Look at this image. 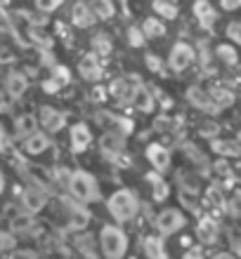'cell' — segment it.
<instances>
[{"instance_id": "26", "label": "cell", "mask_w": 241, "mask_h": 259, "mask_svg": "<svg viewBox=\"0 0 241 259\" xmlns=\"http://www.w3.org/2000/svg\"><path fill=\"white\" fill-rule=\"evenodd\" d=\"M14 127H17V137L26 139V137H31V135L36 132V118L31 116V113H24V116L17 118Z\"/></svg>"}, {"instance_id": "50", "label": "cell", "mask_w": 241, "mask_h": 259, "mask_svg": "<svg viewBox=\"0 0 241 259\" xmlns=\"http://www.w3.org/2000/svg\"><path fill=\"white\" fill-rule=\"evenodd\" d=\"M239 68H241V62H239Z\"/></svg>"}, {"instance_id": "45", "label": "cell", "mask_w": 241, "mask_h": 259, "mask_svg": "<svg viewBox=\"0 0 241 259\" xmlns=\"http://www.w3.org/2000/svg\"><path fill=\"white\" fill-rule=\"evenodd\" d=\"M182 259H203V254H201V250H189Z\"/></svg>"}, {"instance_id": "47", "label": "cell", "mask_w": 241, "mask_h": 259, "mask_svg": "<svg viewBox=\"0 0 241 259\" xmlns=\"http://www.w3.org/2000/svg\"><path fill=\"white\" fill-rule=\"evenodd\" d=\"M10 5V0H0V7H7Z\"/></svg>"}, {"instance_id": "15", "label": "cell", "mask_w": 241, "mask_h": 259, "mask_svg": "<svg viewBox=\"0 0 241 259\" xmlns=\"http://www.w3.org/2000/svg\"><path fill=\"white\" fill-rule=\"evenodd\" d=\"M95 14H92V10H90L88 3H76L74 5V10H71V21H74V26L76 28H90L92 24H95Z\"/></svg>"}, {"instance_id": "44", "label": "cell", "mask_w": 241, "mask_h": 259, "mask_svg": "<svg viewBox=\"0 0 241 259\" xmlns=\"http://www.w3.org/2000/svg\"><path fill=\"white\" fill-rule=\"evenodd\" d=\"M14 57H12V52L5 48V45H0V62H12Z\"/></svg>"}, {"instance_id": "49", "label": "cell", "mask_w": 241, "mask_h": 259, "mask_svg": "<svg viewBox=\"0 0 241 259\" xmlns=\"http://www.w3.org/2000/svg\"><path fill=\"white\" fill-rule=\"evenodd\" d=\"M236 142H239V144H241V130H239V135H236Z\"/></svg>"}, {"instance_id": "29", "label": "cell", "mask_w": 241, "mask_h": 259, "mask_svg": "<svg viewBox=\"0 0 241 259\" xmlns=\"http://www.w3.org/2000/svg\"><path fill=\"white\" fill-rule=\"evenodd\" d=\"M145 252L149 259H165V247L161 238H147L145 243Z\"/></svg>"}, {"instance_id": "42", "label": "cell", "mask_w": 241, "mask_h": 259, "mask_svg": "<svg viewBox=\"0 0 241 259\" xmlns=\"http://www.w3.org/2000/svg\"><path fill=\"white\" fill-rule=\"evenodd\" d=\"M31 224H33V222H31L28 217H17L14 219V229H28Z\"/></svg>"}, {"instance_id": "20", "label": "cell", "mask_w": 241, "mask_h": 259, "mask_svg": "<svg viewBox=\"0 0 241 259\" xmlns=\"http://www.w3.org/2000/svg\"><path fill=\"white\" fill-rule=\"evenodd\" d=\"M215 57L220 59L225 66H239L241 57H239V50H236V45H232V42H220L218 48H215Z\"/></svg>"}, {"instance_id": "32", "label": "cell", "mask_w": 241, "mask_h": 259, "mask_svg": "<svg viewBox=\"0 0 241 259\" xmlns=\"http://www.w3.org/2000/svg\"><path fill=\"white\" fill-rule=\"evenodd\" d=\"M92 48H95V55H109L111 52V40L107 33H97L92 38Z\"/></svg>"}, {"instance_id": "37", "label": "cell", "mask_w": 241, "mask_h": 259, "mask_svg": "<svg viewBox=\"0 0 241 259\" xmlns=\"http://www.w3.org/2000/svg\"><path fill=\"white\" fill-rule=\"evenodd\" d=\"M145 64H147V68H149L152 73H163V62H161L156 55H147Z\"/></svg>"}, {"instance_id": "48", "label": "cell", "mask_w": 241, "mask_h": 259, "mask_svg": "<svg viewBox=\"0 0 241 259\" xmlns=\"http://www.w3.org/2000/svg\"><path fill=\"white\" fill-rule=\"evenodd\" d=\"M3 184H5V179H3V172H0V191H3Z\"/></svg>"}, {"instance_id": "35", "label": "cell", "mask_w": 241, "mask_h": 259, "mask_svg": "<svg viewBox=\"0 0 241 259\" xmlns=\"http://www.w3.org/2000/svg\"><path fill=\"white\" fill-rule=\"evenodd\" d=\"M52 80H55L59 88H64V85L71 80L69 68H66V66H55V71H52Z\"/></svg>"}, {"instance_id": "22", "label": "cell", "mask_w": 241, "mask_h": 259, "mask_svg": "<svg viewBox=\"0 0 241 259\" xmlns=\"http://www.w3.org/2000/svg\"><path fill=\"white\" fill-rule=\"evenodd\" d=\"M90 10H92V14H95L97 19H111L114 14H116V7H114V0H90L88 3Z\"/></svg>"}, {"instance_id": "16", "label": "cell", "mask_w": 241, "mask_h": 259, "mask_svg": "<svg viewBox=\"0 0 241 259\" xmlns=\"http://www.w3.org/2000/svg\"><path fill=\"white\" fill-rule=\"evenodd\" d=\"M90 142H92V132L85 123H78L71 127V146H74L76 153H83L90 146Z\"/></svg>"}, {"instance_id": "27", "label": "cell", "mask_w": 241, "mask_h": 259, "mask_svg": "<svg viewBox=\"0 0 241 259\" xmlns=\"http://www.w3.org/2000/svg\"><path fill=\"white\" fill-rule=\"evenodd\" d=\"M132 104H135V106H137V111H142V113H152V111H154V97H152V92L140 88L137 92H135V97H132Z\"/></svg>"}, {"instance_id": "28", "label": "cell", "mask_w": 241, "mask_h": 259, "mask_svg": "<svg viewBox=\"0 0 241 259\" xmlns=\"http://www.w3.org/2000/svg\"><path fill=\"white\" fill-rule=\"evenodd\" d=\"M213 177L218 179V186L232 184V182H234V172H232V167L227 165V160H218V163L213 165Z\"/></svg>"}, {"instance_id": "25", "label": "cell", "mask_w": 241, "mask_h": 259, "mask_svg": "<svg viewBox=\"0 0 241 259\" xmlns=\"http://www.w3.org/2000/svg\"><path fill=\"white\" fill-rule=\"evenodd\" d=\"M152 10L156 12V17H163V19H175L178 17V5L173 0H154Z\"/></svg>"}, {"instance_id": "34", "label": "cell", "mask_w": 241, "mask_h": 259, "mask_svg": "<svg viewBox=\"0 0 241 259\" xmlns=\"http://www.w3.org/2000/svg\"><path fill=\"white\" fill-rule=\"evenodd\" d=\"M62 5H64V0H36V10L45 14L55 12L57 7H62Z\"/></svg>"}, {"instance_id": "43", "label": "cell", "mask_w": 241, "mask_h": 259, "mask_svg": "<svg viewBox=\"0 0 241 259\" xmlns=\"http://www.w3.org/2000/svg\"><path fill=\"white\" fill-rule=\"evenodd\" d=\"M7 247H12V236L0 233V252H3V250H7Z\"/></svg>"}, {"instance_id": "10", "label": "cell", "mask_w": 241, "mask_h": 259, "mask_svg": "<svg viewBox=\"0 0 241 259\" xmlns=\"http://www.w3.org/2000/svg\"><path fill=\"white\" fill-rule=\"evenodd\" d=\"M208 95H211V102H213L215 111L220 113V111L229 109V106H234L236 102V95L232 92L229 88H222V85H215V88L208 90Z\"/></svg>"}, {"instance_id": "19", "label": "cell", "mask_w": 241, "mask_h": 259, "mask_svg": "<svg viewBox=\"0 0 241 259\" xmlns=\"http://www.w3.org/2000/svg\"><path fill=\"white\" fill-rule=\"evenodd\" d=\"M28 88V80H26V75L24 73H10L5 78V90H7V95L12 97V99H19V97H24V92H26Z\"/></svg>"}, {"instance_id": "2", "label": "cell", "mask_w": 241, "mask_h": 259, "mask_svg": "<svg viewBox=\"0 0 241 259\" xmlns=\"http://www.w3.org/2000/svg\"><path fill=\"white\" fill-rule=\"evenodd\" d=\"M69 191L78 198V200H97L99 198V189H97V182L90 172H74L71 175V184H69Z\"/></svg>"}, {"instance_id": "11", "label": "cell", "mask_w": 241, "mask_h": 259, "mask_svg": "<svg viewBox=\"0 0 241 259\" xmlns=\"http://www.w3.org/2000/svg\"><path fill=\"white\" fill-rule=\"evenodd\" d=\"M196 236H199V240L203 243V245H213V243H218V236H220V226H218V222L211 217H203L196 224Z\"/></svg>"}, {"instance_id": "38", "label": "cell", "mask_w": 241, "mask_h": 259, "mask_svg": "<svg viewBox=\"0 0 241 259\" xmlns=\"http://www.w3.org/2000/svg\"><path fill=\"white\" fill-rule=\"evenodd\" d=\"M185 149H187V156L192 158L194 163H201V165H208V163H206V158H203V153H199V151H196V146H194V144H187Z\"/></svg>"}, {"instance_id": "18", "label": "cell", "mask_w": 241, "mask_h": 259, "mask_svg": "<svg viewBox=\"0 0 241 259\" xmlns=\"http://www.w3.org/2000/svg\"><path fill=\"white\" fill-rule=\"evenodd\" d=\"M211 149L220 158H239L241 144L236 139H211Z\"/></svg>"}, {"instance_id": "17", "label": "cell", "mask_w": 241, "mask_h": 259, "mask_svg": "<svg viewBox=\"0 0 241 259\" xmlns=\"http://www.w3.org/2000/svg\"><path fill=\"white\" fill-rule=\"evenodd\" d=\"M99 149L104 151V153H111V156H116V153H121V151L125 149V137L121 135V132H104L102 139H99Z\"/></svg>"}, {"instance_id": "9", "label": "cell", "mask_w": 241, "mask_h": 259, "mask_svg": "<svg viewBox=\"0 0 241 259\" xmlns=\"http://www.w3.org/2000/svg\"><path fill=\"white\" fill-rule=\"evenodd\" d=\"M187 99H189V104L192 106H196V109L206 111V113H218L213 106V102H211V95H208V90L199 88V85H192V88H187Z\"/></svg>"}, {"instance_id": "21", "label": "cell", "mask_w": 241, "mask_h": 259, "mask_svg": "<svg viewBox=\"0 0 241 259\" xmlns=\"http://www.w3.org/2000/svg\"><path fill=\"white\" fill-rule=\"evenodd\" d=\"M50 146V139L43 132H33L31 137H26V142H24V149H26L28 156H38L43 151Z\"/></svg>"}, {"instance_id": "24", "label": "cell", "mask_w": 241, "mask_h": 259, "mask_svg": "<svg viewBox=\"0 0 241 259\" xmlns=\"http://www.w3.org/2000/svg\"><path fill=\"white\" fill-rule=\"evenodd\" d=\"M142 33H145V38H161V35H165V24L159 17H147L142 21Z\"/></svg>"}, {"instance_id": "7", "label": "cell", "mask_w": 241, "mask_h": 259, "mask_svg": "<svg viewBox=\"0 0 241 259\" xmlns=\"http://www.w3.org/2000/svg\"><path fill=\"white\" fill-rule=\"evenodd\" d=\"M156 226H159V231L163 233V236H173V233H178L182 226H185V214L180 210H175V207H170V210H163L156 217Z\"/></svg>"}, {"instance_id": "40", "label": "cell", "mask_w": 241, "mask_h": 259, "mask_svg": "<svg viewBox=\"0 0 241 259\" xmlns=\"http://www.w3.org/2000/svg\"><path fill=\"white\" fill-rule=\"evenodd\" d=\"M71 175H74V172H69V170H64V167H59V170H57V182H59L62 186H66V189H69V184H71Z\"/></svg>"}, {"instance_id": "36", "label": "cell", "mask_w": 241, "mask_h": 259, "mask_svg": "<svg viewBox=\"0 0 241 259\" xmlns=\"http://www.w3.org/2000/svg\"><path fill=\"white\" fill-rule=\"evenodd\" d=\"M145 33H142V28H128V42H130L132 48H142V45H145Z\"/></svg>"}, {"instance_id": "3", "label": "cell", "mask_w": 241, "mask_h": 259, "mask_svg": "<svg viewBox=\"0 0 241 259\" xmlns=\"http://www.w3.org/2000/svg\"><path fill=\"white\" fill-rule=\"evenodd\" d=\"M102 250H104V257L107 259H121L125 254V247H128V243H125V236L121 229H116V226H104L102 229Z\"/></svg>"}, {"instance_id": "5", "label": "cell", "mask_w": 241, "mask_h": 259, "mask_svg": "<svg viewBox=\"0 0 241 259\" xmlns=\"http://www.w3.org/2000/svg\"><path fill=\"white\" fill-rule=\"evenodd\" d=\"M140 88H142V80L137 75H132V78H116L109 85V95L114 99H118V102H132V97H135V92Z\"/></svg>"}, {"instance_id": "13", "label": "cell", "mask_w": 241, "mask_h": 259, "mask_svg": "<svg viewBox=\"0 0 241 259\" xmlns=\"http://www.w3.org/2000/svg\"><path fill=\"white\" fill-rule=\"evenodd\" d=\"M78 73L83 80H99L102 78V66L97 62L95 55H83L78 62Z\"/></svg>"}, {"instance_id": "14", "label": "cell", "mask_w": 241, "mask_h": 259, "mask_svg": "<svg viewBox=\"0 0 241 259\" xmlns=\"http://www.w3.org/2000/svg\"><path fill=\"white\" fill-rule=\"evenodd\" d=\"M45 200H48V196H45V191L38 189V186H28L26 191L21 193V203H24V207H26L28 212L43 210V207H45Z\"/></svg>"}, {"instance_id": "12", "label": "cell", "mask_w": 241, "mask_h": 259, "mask_svg": "<svg viewBox=\"0 0 241 259\" xmlns=\"http://www.w3.org/2000/svg\"><path fill=\"white\" fill-rule=\"evenodd\" d=\"M66 123V116H64L62 111L52 109V106H41V125L50 132H59Z\"/></svg>"}, {"instance_id": "33", "label": "cell", "mask_w": 241, "mask_h": 259, "mask_svg": "<svg viewBox=\"0 0 241 259\" xmlns=\"http://www.w3.org/2000/svg\"><path fill=\"white\" fill-rule=\"evenodd\" d=\"M227 214L229 217H234V219H241V189H236L234 191V196L227 200Z\"/></svg>"}, {"instance_id": "39", "label": "cell", "mask_w": 241, "mask_h": 259, "mask_svg": "<svg viewBox=\"0 0 241 259\" xmlns=\"http://www.w3.org/2000/svg\"><path fill=\"white\" fill-rule=\"evenodd\" d=\"M220 132V125L218 123H203L201 125V135L203 137H211V139H215V135Z\"/></svg>"}, {"instance_id": "23", "label": "cell", "mask_w": 241, "mask_h": 259, "mask_svg": "<svg viewBox=\"0 0 241 259\" xmlns=\"http://www.w3.org/2000/svg\"><path fill=\"white\" fill-rule=\"evenodd\" d=\"M206 205L211 207V210H215V212H222L225 207H227V200H225V196H222V189L218 184L208 186V191H206Z\"/></svg>"}, {"instance_id": "6", "label": "cell", "mask_w": 241, "mask_h": 259, "mask_svg": "<svg viewBox=\"0 0 241 259\" xmlns=\"http://www.w3.org/2000/svg\"><path fill=\"white\" fill-rule=\"evenodd\" d=\"M192 14L196 17V21H199V26L203 28V31H213V26L218 24V10L213 7V3L211 0H194L192 5Z\"/></svg>"}, {"instance_id": "41", "label": "cell", "mask_w": 241, "mask_h": 259, "mask_svg": "<svg viewBox=\"0 0 241 259\" xmlns=\"http://www.w3.org/2000/svg\"><path fill=\"white\" fill-rule=\"evenodd\" d=\"M220 7L225 12H236L241 10V0H220Z\"/></svg>"}, {"instance_id": "30", "label": "cell", "mask_w": 241, "mask_h": 259, "mask_svg": "<svg viewBox=\"0 0 241 259\" xmlns=\"http://www.w3.org/2000/svg\"><path fill=\"white\" fill-rule=\"evenodd\" d=\"M147 179L154 184V200H165V198H168V193H170V186L165 184L159 175H149Z\"/></svg>"}, {"instance_id": "8", "label": "cell", "mask_w": 241, "mask_h": 259, "mask_svg": "<svg viewBox=\"0 0 241 259\" xmlns=\"http://www.w3.org/2000/svg\"><path fill=\"white\" fill-rule=\"evenodd\" d=\"M147 158L156 172H168L170 170V151L161 146V144H149L147 146Z\"/></svg>"}, {"instance_id": "31", "label": "cell", "mask_w": 241, "mask_h": 259, "mask_svg": "<svg viewBox=\"0 0 241 259\" xmlns=\"http://www.w3.org/2000/svg\"><path fill=\"white\" fill-rule=\"evenodd\" d=\"M225 35H227V40L236 48H241V19H234L229 21L227 28H225Z\"/></svg>"}, {"instance_id": "1", "label": "cell", "mask_w": 241, "mask_h": 259, "mask_svg": "<svg viewBox=\"0 0 241 259\" xmlns=\"http://www.w3.org/2000/svg\"><path fill=\"white\" fill-rule=\"evenodd\" d=\"M109 212L116 222H128V219H132L137 214V198H135V193L125 191V189L116 191L109 198Z\"/></svg>"}, {"instance_id": "46", "label": "cell", "mask_w": 241, "mask_h": 259, "mask_svg": "<svg viewBox=\"0 0 241 259\" xmlns=\"http://www.w3.org/2000/svg\"><path fill=\"white\" fill-rule=\"evenodd\" d=\"M213 259H236L232 252H218V254H213Z\"/></svg>"}, {"instance_id": "4", "label": "cell", "mask_w": 241, "mask_h": 259, "mask_svg": "<svg viewBox=\"0 0 241 259\" xmlns=\"http://www.w3.org/2000/svg\"><path fill=\"white\" fill-rule=\"evenodd\" d=\"M194 59H196V50H194L189 42L178 40L170 48V55H168V66H170V71H175V73H182V71H187V68L192 66Z\"/></svg>"}]
</instances>
